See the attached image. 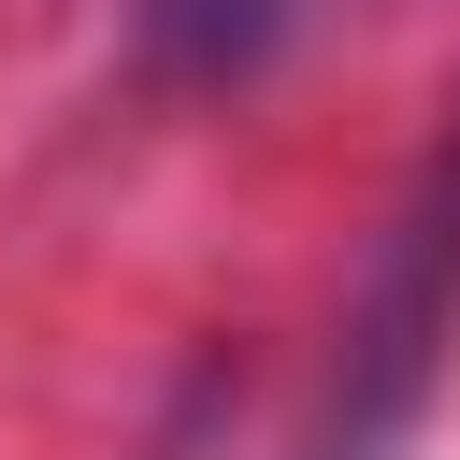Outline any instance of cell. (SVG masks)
Here are the masks:
<instances>
[{
	"instance_id": "cell-2",
	"label": "cell",
	"mask_w": 460,
	"mask_h": 460,
	"mask_svg": "<svg viewBox=\"0 0 460 460\" xmlns=\"http://www.w3.org/2000/svg\"><path fill=\"white\" fill-rule=\"evenodd\" d=\"M216 417H230V374H187V402H172V431L144 460H216Z\"/></svg>"
},
{
	"instance_id": "cell-1",
	"label": "cell",
	"mask_w": 460,
	"mask_h": 460,
	"mask_svg": "<svg viewBox=\"0 0 460 460\" xmlns=\"http://www.w3.org/2000/svg\"><path fill=\"white\" fill-rule=\"evenodd\" d=\"M446 359H460V101H446L431 158L402 172L388 230L359 244L345 345H331V402H316V460H402V431L431 417Z\"/></svg>"
}]
</instances>
